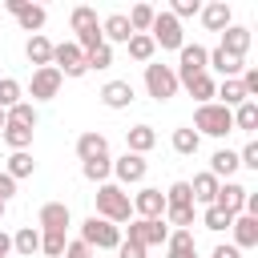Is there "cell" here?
I'll return each mask as SVG.
<instances>
[{"label":"cell","instance_id":"45","mask_svg":"<svg viewBox=\"0 0 258 258\" xmlns=\"http://www.w3.org/2000/svg\"><path fill=\"white\" fill-rule=\"evenodd\" d=\"M198 12H202V4H198V0H173V4H169V16H173L177 24H181L185 16H198Z\"/></svg>","mask_w":258,"mask_h":258},{"label":"cell","instance_id":"22","mask_svg":"<svg viewBox=\"0 0 258 258\" xmlns=\"http://www.w3.org/2000/svg\"><path fill=\"white\" fill-rule=\"evenodd\" d=\"M222 52H230V56H242L246 60V48H250V28H242V24H230L226 32H222V44H218Z\"/></svg>","mask_w":258,"mask_h":258},{"label":"cell","instance_id":"48","mask_svg":"<svg viewBox=\"0 0 258 258\" xmlns=\"http://www.w3.org/2000/svg\"><path fill=\"white\" fill-rule=\"evenodd\" d=\"M117 258H145V246H137V242L121 238V246H117Z\"/></svg>","mask_w":258,"mask_h":258},{"label":"cell","instance_id":"7","mask_svg":"<svg viewBox=\"0 0 258 258\" xmlns=\"http://www.w3.org/2000/svg\"><path fill=\"white\" fill-rule=\"evenodd\" d=\"M52 69H56L60 77H85V73H89V69H85V52H81L73 40L52 44Z\"/></svg>","mask_w":258,"mask_h":258},{"label":"cell","instance_id":"29","mask_svg":"<svg viewBox=\"0 0 258 258\" xmlns=\"http://www.w3.org/2000/svg\"><path fill=\"white\" fill-rule=\"evenodd\" d=\"M0 137H4V145L12 149V153H20V149H32V129H24V125H4L0 129Z\"/></svg>","mask_w":258,"mask_h":258},{"label":"cell","instance_id":"1","mask_svg":"<svg viewBox=\"0 0 258 258\" xmlns=\"http://www.w3.org/2000/svg\"><path fill=\"white\" fill-rule=\"evenodd\" d=\"M97 218H105V222H113V226L133 222V202H129V194H125L117 181L97 185Z\"/></svg>","mask_w":258,"mask_h":258},{"label":"cell","instance_id":"32","mask_svg":"<svg viewBox=\"0 0 258 258\" xmlns=\"http://www.w3.org/2000/svg\"><path fill=\"white\" fill-rule=\"evenodd\" d=\"M230 113H234V129H242V133H254L258 129V101H242Z\"/></svg>","mask_w":258,"mask_h":258},{"label":"cell","instance_id":"8","mask_svg":"<svg viewBox=\"0 0 258 258\" xmlns=\"http://www.w3.org/2000/svg\"><path fill=\"white\" fill-rule=\"evenodd\" d=\"M145 173H149V161L141 157V153H121L117 161H113V177H117V185L125 189V185H137V181H145Z\"/></svg>","mask_w":258,"mask_h":258},{"label":"cell","instance_id":"52","mask_svg":"<svg viewBox=\"0 0 258 258\" xmlns=\"http://www.w3.org/2000/svg\"><path fill=\"white\" fill-rule=\"evenodd\" d=\"M4 8H8V16H20L28 8V0H4Z\"/></svg>","mask_w":258,"mask_h":258},{"label":"cell","instance_id":"12","mask_svg":"<svg viewBox=\"0 0 258 258\" xmlns=\"http://www.w3.org/2000/svg\"><path fill=\"white\" fill-rule=\"evenodd\" d=\"M222 73L226 81H234V77H242V69H246V60L242 56H230V52H222V48H206V73Z\"/></svg>","mask_w":258,"mask_h":258},{"label":"cell","instance_id":"43","mask_svg":"<svg viewBox=\"0 0 258 258\" xmlns=\"http://www.w3.org/2000/svg\"><path fill=\"white\" fill-rule=\"evenodd\" d=\"M69 24H73V32H81V28H89V24H97V12H93L89 4H77V8L69 12Z\"/></svg>","mask_w":258,"mask_h":258},{"label":"cell","instance_id":"10","mask_svg":"<svg viewBox=\"0 0 258 258\" xmlns=\"http://www.w3.org/2000/svg\"><path fill=\"white\" fill-rule=\"evenodd\" d=\"M129 202H133V218H165V194L157 185L137 189Z\"/></svg>","mask_w":258,"mask_h":258},{"label":"cell","instance_id":"15","mask_svg":"<svg viewBox=\"0 0 258 258\" xmlns=\"http://www.w3.org/2000/svg\"><path fill=\"white\" fill-rule=\"evenodd\" d=\"M202 24L210 28V32H226L230 24H234V12H230V4L226 0H214V4H202Z\"/></svg>","mask_w":258,"mask_h":258},{"label":"cell","instance_id":"34","mask_svg":"<svg viewBox=\"0 0 258 258\" xmlns=\"http://www.w3.org/2000/svg\"><path fill=\"white\" fill-rule=\"evenodd\" d=\"M153 16H157V8H153V4H133V8L125 12V20H129V28H133V32H149Z\"/></svg>","mask_w":258,"mask_h":258},{"label":"cell","instance_id":"55","mask_svg":"<svg viewBox=\"0 0 258 258\" xmlns=\"http://www.w3.org/2000/svg\"><path fill=\"white\" fill-rule=\"evenodd\" d=\"M0 218H4V202H0Z\"/></svg>","mask_w":258,"mask_h":258},{"label":"cell","instance_id":"26","mask_svg":"<svg viewBox=\"0 0 258 258\" xmlns=\"http://www.w3.org/2000/svg\"><path fill=\"white\" fill-rule=\"evenodd\" d=\"M185 93H189L198 105H210V101H214V93H218V81H214L210 73H198L194 81H185Z\"/></svg>","mask_w":258,"mask_h":258},{"label":"cell","instance_id":"44","mask_svg":"<svg viewBox=\"0 0 258 258\" xmlns=\"http://www.w3.org/2000/svg\"><path fill=\"white\" fill-rule=\"evenodd\" d=\"M113 64V44H101L93 52H85V69H109Z\"/></svg>","mask_w":258,"mask_h":258},{"label":"cell","instance_id":"31","mask_svg":"<svg viewBox=\"0 0 258 258\" xmlns=\"http://www.w3.org/2000/svg\"><path fill=\"white\" fill-rule=\"evenodd\" d=\"M214 97H222V101H218V105H226V109H238V105H242V101H250V97H246V89H242V81H238V77H234V81H222V85H218V93H214Z\"/></svg>","mask_w":258,"mask_h":258},{"label":"cell","instance_id":"25","mask_svg":"<svg viewBox=\"0 0 258 258\" xmlns=\"http://www.w3.org/2000/svg\"><path fill=\"white\" fill-rule=\"evenodd\" d=\"M24 56H28L36 69H48V64H52V40H48V36H28Z\"/></svg>","mask_w":258,"mask_h":258},{"label":"cell","instance_id":"30","mask_svg":"<svg viewBox=\"0 0 258 258\" xmlns=\"http://www.w3.org/2000/svg\"><path fill=\"white\" fill-rule=\"evenodd\" d=\"M16 20H20V28H24V32L40 36V28H44V20H48V8H44V4H28Z\"/></svg>","mask_w":258,"mask_h":258},{"label":"cell","instance_id":"13","mask_svg":"<svg viewBox=\"0 0 258 258\" xmlns=\"http://www.w3.org/2000/svg\"><path fill=\"white\" fill-rule=\"evenodd\" d=\"M246 194H250L246 185H238V181H222V185H218V194H214V206L238 218V214H242V206H246Z\"/></svg>","mask_w":258,"mask_h":258},{"label":"cell","instance_id":"24","mask_svg":"<svg viewBox=\"0 0 258 258\" xmlns=\"http://www.w3.org/2000/svg\"><path fill=\"white\" fill-rule=\"evenodd\" d=\"M12 250H16L20 258L40 254V230H36V226H20V230L12 234Z\"/></svg>","mask_w":258,"mask_h":258},{"label":"cell","instance_id":"4","mask_svg":"<svg viewBox=\"0 0 258 258\" xmlns=\"http://www.w3.org/2000/svg\"><path fill=\"white\" fill-rule=\"evenodd\" d=\"M177 73H173V64H157V60H149L145 64V93L153 97V101H169V97H177Z\"/></svg>","mask_w":258,"mask_h":258},{"label":"cell","instance_id":"2","mask_svg":"<svg viewBox=\"0 0 258 258\" xmlns=\"http://www.w3.org/2000/svg\"><path fill=\"white\" fill-rule=\"evenodd\" d=\"M198 137L206 133V137H226V133H234V113L226 109V105H218V101H210V105H198V113H194V125H189Z\"/></svg>","mask_w":258,"mask_h":258},{"label":"cell","instance_id":"49","mask_svg":"<svg viewBox=\"0 0 258 258\" xmlns=\"http://www.w3.org/2000/svg\"><path fill=\"white\" fill-rule=\"evenodd\" d=\"M64 258H93V250L77 238V242H69V246H64Z\"/></svg>","mask_w":258,"mask_h":258},{"label":"cell","instance_id":"38","mask_svg":"<svg viewBox=\"0 0 258 258\" xmlns=\"http://www.w3.org/2000/svg\"><path fill=\"white\" fill-rule=\"evenodd\" d=\"M194 206V194H189V181H173L165 189V210H185Z\"/></svg>","mask_w":258,"mask_h":258},{"label":"cell","instance_id":"11","mask_svg":"<svg viewBox=\"0 0 258 258\" xmlns=\"http://www.w3.org/2000/svg\"><path fill=\"white\" fill-rule=\"evenodd\" d=\"M60 85H64V77L48 64V69H32V85H28V93H32V101H52V97L60 93Z\"/></svg>","mask_w":258,"mask_h":258},{"label":"cell","instance_id":"5","mask_svg":"<svg viewBox=\"0 0 258 258\" xmlns=\"http://www.w3.org/2000/svg\"><path fill=\"white\" fill-rule=\"evenodd\" d=\"M165 238H169V226H165V218H133L129 222V242H137V246H165Z\"/></svg>","mask_w":258,"mask_h":258},{"label":"cell","instance_id":"17","mask_svg":"<svg viewBox=\"0 0 258 258\" xmlns=\"http://www.w3.org/2000/svg\"><path fill=\"white\" fill-rule=\"evenodd\" d=\"M77 157H81V161H97V157H109V141H105V133H97V129L81 133V137H77Z\"/></svg>","mask_w":258,"mask_h":258},{"label":"cell","instance_id":"18","mask_svg":"<svg viewBox=\"0 0 258 258\" xmlns=\"http://www.w3.org/2000/svg\"><path fill=\"white\" fill-rule=\"evenodd\" d=\"M165 258H198L194 230H169V238H165Z\"/></svg>","mask_w":258,"mask_h":258},{"label":"cell","instance_id":"14","mask_svg":"<svg viewBox=\"0 0 258 258\" xmlns=\"http://www.w3.org/2000/svg\"><path fill=\"white\" fill-rule=\"evenodd\" d=\"M133 97H137V93H133L129 81H105V85H101V105H105V109H129Z\"/></svg>","mask_w":258,"mask_h":258},{"label":"cell","instance_id":"3","mask_svg":"<svg viewBox=\"0 0 258 258\" xmlns=\"http://www.w3.org/2000/svg\"><path fill=\"white\" fill-rule=\"evenodd\" d=\"M81 242L89 246V250H117L121 246V226H113V222H105V218H85L81 222Z\"/></svg>","mask_w":258,"mask_h":258},{"label":"cell","instance_id":"37","mask_svg":"<svg viewBox=\"0 0 258 258\" xmlns=\"http://www.w3.org/2000/svg\"><path fill=\"white\" fill-rule=\"evenodd\" d=\"M198 145H202V137L189 129V125H181V129H173V153H181V157H189V153H198Z\"/></svg>","mask_w":258,"mask_h":258},{"label":"cell","instance_id":"27","mask_svg":"<svg viewBox=\"0 0 258 258\" xmlns=\"http://www.w3.org/2000/svg\"><path fill=\"white\" fill-rule=\"evenodd\" d=\"M125 48H129V56H133L137 64H149V60H153V52H157V44L149 40V32H133V36L125 40Z\"/></svg>","mask_w":258,"mask_h":258},{"label":"cell","instance_id":"35","mask_svg":"<svg viewBox=\"0 0 258 258\" xmlns=\"http://www.w3.org/2000/svg\"><path fill=\"white\" fill-rule=\"evenodd\" d=\"M81 173H85V181H97V185H105V181H109V173H113V157L81 161Z\"/></svg>","mask_w":258,"mask_h":258},{"label":"cell","instance_id":"46","mask_svg":"<svg viewBox=\"0 0 258 258\" xmlns=\"http://www.w3.org/2000/svg\"><path fill=\"white\" fill-rule=\"evenodd\" d=\"M238 81H242V89H246V97H250V101H254V97H258V69H250V64H246V69H242V77H238Z\"/></svg>","mask_w":258,"mask_h":258},{"label":"cell","instance_id":"19","mask_svg":"<svg viewBox=\"0 0 258 258\" xmlns=\"http://www.w3.org/2000/svg\"><path fill=\"white\" fill-rule=\"evenodd\" d=\"M101 36H105V44H125V40L133 36V28H129V20H125V12H109V16L101 20Z\"/></svg>","mask_w":258,"mask_h":258},{"label":"cell","instance_id":"53","mask_svg":"<svg viewBox=\"0 0 258 258\" xmlns=\"http://www.w3.org/2000/svg\"><path fill=\"white\" fill-rule=\"evenodd\" d=\"M8 254H12V234L0 230V258H8Z\"/></svg>","mask_w":258,"mask_h":258},{"label":"cell","instance_id":"41","mask_svg":"<svg viewBox=\"0 0 258 258\" xmlns=\"http://www.w3.org/2000/svg\"><path fill=\"white\" fill-rule=\"evenodd\" d=\"M8 121H12V125H24V129H36V109H32L28 101H16V105L8 109Z\"/></svg>","mask_w":258,"mask_h":258},{"label":"cell","instance_id":"9","mask_svg":"<svg viewBox=\"0 0 258 258\" xmlns=\"http://www.w3.org/2000/svg\"><path fill=\"white\" fill-rule=\"evenodd\" d=\"M173 73H177V85H185V81H194L198 73H206V48H202V44H181Z\"/></svg>","mask_w":258,"mask_h":258},{"label":"cell","instance_id":"20","mask_svg":"<svg viewBox=\"0 0 258 258\" xmlns=\"http://www.w3.org/2000/svg\"><path fill=\"white\" fill-rule=\"evenodd\" d=\"M157 145V133H153V125H133V129H125V153H149Z\"/></svg>","mask_w":258,"mask_h":258},{"label":"cell","instance_id":"6","mask_svg":"<svg viewBox=\"0 0 258 258\" xmlns=\"http://www.w3.org/2000/svg\"><path fill=\"white\" fill-rule=\"evenodd\" d=\"M149 40H153L157 48H181V44H185L181 24H177L169 12H157V16H153V24H149Z\"/></svg>","mask_w":258,"mask_h":258},{"label":"cell","instance_id":"36","mask_svg":"<svg viewBox=\"0 0 258 258\" xmlns=\"http://www.w3.org/2000/svg\"><path fill=\"white\" fill-rule=\"evenodd\" d=\"M64 246H69V238L60 230H40V254L44 258H64Z\"/></svg>","mask_w":258,"mask_h":258},{"label":"cell","instance_id":"21","mask_svg":"<svg viewBox=\"0 0 258 258\" xmlns=\"http://www.w3.org/2000/svg\"><path fill=\"white\" fill-rule=\"evenodd\" d=\"M230 230H234V246H238V250H254V246H258V218L238 214V218L230 222Z\"/></svg>","mask_w":258,"mask_h":258},{"label":"cell","instance_id":"54","mask_svg":"<svg viewBox=\"0 0 258 258\" xmlns=\"http://www.w3.org/2000/svg\"><path fill=\"white\" fill-rule=\"evenodd\" d=\"M4 125H8V113H4V109H0V129H4Z\"/></svg>","mask_w":258,"mask_h":258},{"label":"cell","instance_id":"42","mask_svg":"<svg viewBox=\"0 0 258 258\" xmlns=\"http://www.w3.org/2000/svg\"><path fill=\"white\" fill-rule=\"evenodd\" d=\"M20 93H24V89H20V81H16V77H0V109H4V113L20 101Z\"/></svg>","mask_w":258,"mask_h":258},{"label":"cell","instance_id":"16","mask_svg":"<svg viewBox=\"0 0 258 258\" xmlns=\"http://www.w3.org/2000/svg\"><path fill=\"white\" fill-rule=\"evenodd\" d=\"M36 222H40L36 230H60V234H64L73 218H69V206H64V202H44L40 214H36Z\"/></svg>","mask_w":258,"mask_h":258},{"label":"cell","instance_id":"51","mask_svg":"<svg viewBox=\"0 0 258 258\" xmlns=\"http://www.w3.org/2000/svg\"><path fill=\"white\" fill-rule=\"evenodd\" d=\"M210 258H242V250H238V246H226V242H222V246H214V254H210Z\"/></svg>","mask_w":258,"mask_h":258},{"label":"cell","instance_id":"33","mask_svg":"<svg viewBox=\"0 0 258 258\" xmlns=\"http://www.w3.org/2000/svg\"><path fill=\"white\" fill-rule=\"evenodd\" d=\"M32 169H36V161H32V153H28V149L12 153V157H8V165H4V173H8L12 181H20V177H32Z\"/></svg>","mask_w":258,"mask_h":258},{"label":"cell","instance_id":"50","mask_svg":"<svg viewBox=\"0 0 258 258\" xmlns=\"http://www.w3.org/2000/svg\"><path fill=\"white\" fill-rule=\"evenodd\" d=\"M12 194H16V181H12V177H8L4 169H0V202L8 206V198H12Z\"/></svg>","mask_w":258,"mask_h":258},{"label":"cell","instance_id":"23","mask_svg":"<svg viewBox=\"0 0 258 258\" xmlns=\"http://www.w3.org/2000/svg\"><path fill=\"white\" fill-rule=\"evenodd\" d=\"M218 185H222V181H218V177H214L210 169H206V173H198V177L189 181V194H194V206H198V202H202V206H214V194H218Z\"/></svg>","mask_w":258,"mask_h":258},{"label":"cell","instance_id":"47","mask_svg":"<svg viewBox=\"0 0 258 258\" xmlns=\"http://www.w3.org/2000/svg\"><path fill=\"white\" fill-rule=\"evenodd\" d=\"M238 165H246V169H258V141H246V145H242V153H238Z\"/></svg>","mask_w":258,"mask_h":258},{"label":"cell","instance_id":"40","mask_svg":"<svg viewBox=\"0 0 258 258\" xmlns=\"http://www.w3.org/2000/svg\"><path fill=\"white\" fill-rule=\"evenodd\" d=\"M230 222H234V214H226V210H218V206H206V214H202V226L214 230V234L230 230Z\"/></svg>","mask_w":258,"mask_h":258},{"label":"cell","instance_id":"28","mask_svg":"<svg viewBox=\"0 0 258 258\" xmlns=\"http://www.w3.org/2000/svg\"><path fill=\"white\" fill-rule=\"evenodd\" d=\"M210 173H214L218 181H222V177L230 181V177L238 173V153H234V149H218V153L210 157Z\"/></svg>","mask_w":258,"mask_h":258},{"label":"cell","instance_id":"39","mask_svg":"<svg viewBox=\"0 0 258 258\" xmlns=\"http://www.w3.org/2000/svg\"><path fill=\"white\" fill-rule=\"evenodd\" d=\"M73 44H77L81 52H93V48H101V44H105V36H101V20H97V24H89V28H81Z\"/></svg>","mask_w":258,"mask_h":258}]
</instances>
